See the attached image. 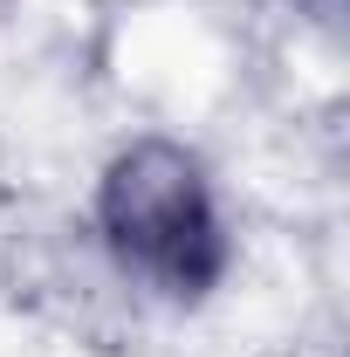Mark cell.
I'll return each mask as SVG.
<instances>
[{"instance_id":"1","label":"cell","mask_w":350,"mask_h":357,"mask_svg":"<svg viewBox=\"0 0 350 357\" xmlns=\"http://www.w3.org/2000/svg\"><path fill=\"white\" fill-rule=\"evenodd\" d=\"M96 227L110 255L165 296H206L227 268V234L206 172L172 137H137L131 151L110 158L96 185Z\"/></svg>"}]
</instances>
